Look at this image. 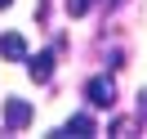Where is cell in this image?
<instances>
[{
  "label": "cell",
  "mask_w": 147,
  "mask_h": 139,
  "mask_svg": "<svg viewBox=\"0 0 147 139\" xmlns=\"http://www.w3.org/2000/svg\"><path fill=\"white\" fill-rule=\"evenodd\" d=\"M0 58H9V63H27V40L18 31H5L0 36Z\"/></svg>",
  "instance_id": "3"
},
{
  "label": "cell",
  "mask_w": 147,
  "mask_h": 139,
  "mask_svg": "<svg viewBox=\"0 0 147 139\" xmlns=\"http://www.w3.org/2000/svg\"><path fill=\"white\" fill-rule=\"evenodd\" d=\"M27 72H31V81L45 85L49 76H54V54H49V49H45V54H27Z\"/></svg>",
  "instance_id": "4"
},
{
  "label": "cell",
  "mask_w": 147,
  "mask_h": 139,
  "mask_svg": "<svg viewBox=\"0 0 147 139\" xmlns=\"http://www.w3.org/2000/svg\"><path fill=\"white\" fill-rule=\"evenodd\" d=\"M85 99H89V108H116V81L111 76H94V81H85Z\"/></svg>",
  "instance_id": "1"
},
{
  "label": "cell",
  "mask_w": 147,
  "mask_h": 139,
  "mask_svg": "<svg viewBox=\"0 0 147 139\" xmlns=\"http://www.w3.org/2000/svg\"><path fill=\"white\" fill-rule=\"evenodd\" d=\"M63 5H67V14H71V18H80V14H89L94 0H63Z\"/></svg>",
  "instance_id": "6"
},
{
  "label": "cell",
  "mask_w": 147,
  "mask_h": 139,
  "mask_svg": "<svg viewBox=\"0 0 147 139\" xmlns=\"http://www.w3.org/2000/svg\"><path fill=\"white\" fill-rule=\"evenodd\" d=\"M9 5H13V0H0V9H9Z\"/></svg>",
  "instance_id": "9"
},
{
  "label": "cell",
  "mask_w": 147,
  "mask_h": 139,
  "mask_svg": "<svg viewBox=\"0 0 147 139\" xmlns=\"http://www.w3.org/2000/svg\"><path fill=\"white\" fill-rule=\"evenodd\" d=\"M5 126L9 130H27L31 126V103L27 99H9L5 103Z\"/></svg>",
  "instance_id": "2"
},
{
  "label": "cell",
  "mask_w": 147,
  "mask_h": 139,
  "mask_svg": "<svg viewBox=\"0 0 147 139\" xmlns=\"http://www.w3.org/2000/svg\"><path fill=\"white\" fill-rule=\"evenodd\" d=\"M98 5H102V9H116V5H120V0H98Z\"/></svg>",
  "instance_id": "8"
},
{
  "label": "cell",
  "mask_w": 147,
  "mask_h": 139,
  "mask_svg": "<svg viewBox=\"0 0 147 139\" xmlns=\"http://www.w3.org/2000/svg\"><path fill=\"white\" fill-rule=\"evenodd\" d=\"M58 135H94V117H89V112H76V117L67 121Z\"/></svg>",
  "instance_id": "5"
},
{
  "label": "cell",
  "mask_w": 147,
  "mask_h": 139,
  "mask_svg": "<svg viewBox=\"0 0 147 139\" xmlns=\"http://www.w3.org/2000/svg\"><path fill=\"white\" fill-rule=\"evenodd\" d=\"M138 117H147V90L138 94Z\"/></svg>",
  "instance_id": "7"
}]
</instances>
